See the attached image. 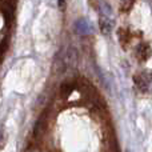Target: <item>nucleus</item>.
Returning <instances> with one entry per match:
<instances>
[{
  "instance_id": "f257e3e1",
  "label": "nucleus",
  "mask_w": 152,
  "mask_h": 152,
  "mask_svg": "<svg viewBox=\"0 0 152 152\" xmlns=\"http://www.w3.org/2000/svg\"><path fill=\"white\" fill-rule=\"evenodd\" d=\"M134 84L136 86V88L140 92L145 94V92L150 91L151 86H152V74L147 69L139 72L134 76Z\"/></svg>"
},
{
  "instance_id": "f03ea898",
  "label": "nucleus",
  "mask_w": 152,
  "mask_h": 152,
  "mask_svg": "<svg viewBox=\"0 0 152 152\" xmlns=\"http://www.w3.org/2000/svg\"><path fill=\"white\" fill-rule=\"evenodd\" d=\"M151 53H152L151 47H150V44H147V43L139 44L136 47V50H135V56L139 59V61H147L148 59L151 58Z\"/></svg>"
},
{
  "instance_id": "7ed1b4c3",
  "label": "nucleus",
  "mask_w": 152,
  "mask_h": 152,
  "mask_svg": "<svg viewBox=\"0 0 152 152\" xmlns=\"http://www.w3.org/2000/svg\"><path fill=\"white\" fill-rule=\"evenodd\" d=\"M75 31L77 32L79 35H87L92 31V28L86 18H80L75 21Z\"/></svg>"
},
{
  "instance_id": "20e7f679",
  "label": "nucleus",
  "mask_w": 152,
  "mask_h": 152,
  "mask_svg": "<svg viewBox=\"0 0 152 152\" xmlns=\"http://www.w3.org/2000/svg\"><path fill=\"white\" fill-rule=\"evenodd\" d=\"M99 26H100V31H102V34L110 35L111 31H112L113 23L105 13H102V15H100V19H99Z\"/></svg>"
},
{
  "instance_id": "39448f33",
  "label": "nucleus",
  "mask_w": 152,
  "mask_h": 152,
  "mask_svg": "<svg viewBox=\"0 0 152 152\" xmlns=\"http://www.w3.org/2000/svg\"><path fill=\"white\" fill-rule=\"evenodd\" d=\"M58 5H59V8H60V11H66L67 0H58Z\"/></svg>"
}]
</instances>
